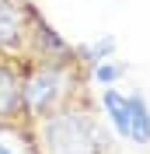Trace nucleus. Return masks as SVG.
<instances>
[{
    "label": "nucleus",
    "instance_id": "obj_1",
    "mask_svg": "<svg viewBox=\"0 0 150 154\" xmlns=\"http://www.w3.org/2000/svg\"><path fill=\"white\" fill-rule=\"evenodd\" d=\"M35 147L38 154H105L108 140L98 119L70 98L35 123Z\"/></svg>",
    "mask_w": 150,
    "mask_h": 154
},
{
    "label": "nucleus",
    "instance_id": "obj_2",
    "mask_svg": "<svg viewBox=\"0 0 150 154\" xmlns=\"http://www.w3.org/2000/svg\"><path fill=\"white\" fill-rule=\"evenodd\" d=\"M74 63H38V60H21V105H25V123H38L49 112H56L74 98Z\"/></svg>",
    "mask_w": 150,
    "mask_h": 154
},
{
    "label": "nucleus",
    "instance_id": "obj_3",
    "mask_svg": "<svg viewBox=\"0 0 150 154\" xmlns=\"http://www.w3.org/2000/svg\"><path fill=\"white\" fill-rule=\"evenodd\" d=\"M28 14L25 0H0V56L28 60Z\"/></svg>",
    "mask_w": 150,
    "mask_h": 154
},
{
    "label": "nucleus",
    "instance_id": "obj_4",
    "mask_svg": "<svg viewBox=\"0 0 150 154\" xmlns=\"http://www.w3.org/2000/svg\"><path fill=\"white\" fill-rule=\"evenodd\" d=\"M28 60H38V63H66V60H77L74 49L66 46V38L49 21H42L35 11L28 14Z\"/></svg>",
    "mask_w": 150,
    "mask_h": 154
},
{
    "label": "nucleus",
    "instance_id": "obj_5",
    "mask_svg": "<svg viewBox=\"0 0 150 154\" xmlns=\"http://www.w3.org/2000/svg\"><path fill=\"white\" fill-rule=\"evenodd\" d=\"M25 105H21V60L0 56V126H21Z\"/></svg>",
    "mask_w": 150,
    "mask_h": 154
},
{
    "label": "nucleus",
    "instance_id": "obj_6",
    "mask_svg": "<svg viewBox=\"0 0 150 154\" xmlns=\"http://www.w3.org/2000/svg\"><path fill=\"white\" fill-rule=\"evenodd\" d=\"M101 109H105V116H108V123H112L115 133L129 137V98L122 95V91H115V88H105Z\"/></svg>",
    "mask_w": 150,
    "mask_h": 154
},
{
    "label": "nucleus",
    "instance_id": "obj_7",
    "mask_svg": "<svg viewBox=\"0 0 150 154\" xmlns=\"http://www.w3.org/2000/svg\"><path fill=\"white\" fill-rule=\"evenodd\" d=\"M129 98V137L133 144H150V109L143 95H126Z\"/></svg>",
    "mask_w": 150,
    "mask_h": 154
},
{
    "label": "nucleus",
    "instance_id": "obj_8",
    "mask_svg": "<svg viewBox=\"0 0 150 154\" xmlns=\"http://www.w3.org/2000/svg\"><path fill=\"white\" fill-rule=\"evenodd\" d=\"M115 53V38L108 35V38H101L98 46H80V49H74V56L77 60H87V63H101V60H108Z\"/></svg>",
    "mask_w": 150,
    "mask_h": 154
},
{
    "label": "nucleus",
    "instance_id": "obj_9",
    "mask_svg": "<svg viewBox=\"0 0 150 154\" xmlns=\"http://www.w3.org/2000/svg\"><path fill=\"white\" fill-rule=\"evenodd\" d=\"M126 74V67H122V63H108V60H101V63H94V81H98V84H115V81H119V77Z\"/></svg>",
    "mask_w": 150,
    "mask_h": 154
},
{
    "label": "nucleus",
    "instance_id": "obj_10",
    "mask_svg": "<svg viewBox=\"0 0 150 154\" xmlns=\"http://www.w3.org/2000/svg\"><path fill=\"white\" fill-rule=\"evenodd\" d=\"M0 154H14V151H10V147H7V144H0Z\"/></svg>",
    "mask_w": 150,
    "mask_h": 154
}]
</instances>
